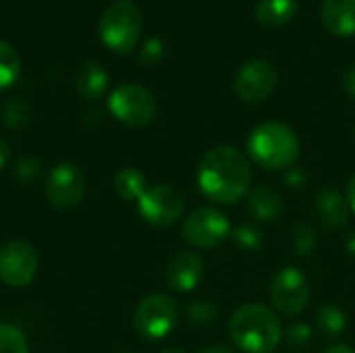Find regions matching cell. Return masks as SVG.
Segmentation results:
<instances>
[{
	"mask_svg": "<svg viewBox=\"0 0 355 353\" xmlns=\"http://www.w3.org/2000/svg\"><path fill=\"white\" fill-rule=\"evenodd\" d=\"M198 185L210 202L233 206L252 189V164L235 146L210 148L200 160Z\"/></svg>",
	"mask_w": 355,
	"mask_h": 353,
	"instance_id": "1",
	"label": "cell"
},
{
	"mask_svg": "<svg viewBox=\"0 0 355 353\" xmlns=\"http://www.w3.org/2000/svg\"><path fill=\"white\" fill-rule=\"evenodd\" d=\"M229 335L243 353H272L283 341L277 314L262 304H243L229 320Z\"/></svg>",
	"mask_w": 355,
	"mask_h": 353,
	"instance_id": "2",
	"label": "cell"
},
{
	"mask_svg": "<svg viewBox=\"0 0 355 353\" xmlns=\"http://www.w3.org/2000/svg\"><path fill=\"white\" fill-rule=\"evenodd\" d=\"M250 158L266 171L291 169L302 152L297 133L279 121L260 123L248 137Z\"/></svg>",
	"mask_w": 355,
	"mask_h": 353,
	"instance_id": "3",
	"label": "cell"
},
{
	"mask_svg": "<svg viewBox=\"0 0 355 353\" xmlns=\"http://www.w3.org/2000/svg\"><path fill=\"white\" fill-rule=\"evenodd\" d=\"M141 27L144 17L139 6L131 0H114L104 8L98 23V33L108 50L129 54L139 42Z\"/></svg>",
	"mask_w": 355,
	"mask_h": 353,
	"instance_id": "4",
	"label": "cell"
},
{
	"mask_svg": "<svg viewBox=\"0 0 355 353\" xmlns=\"http://www.w3.org/2000/svg\"><path fill=\"white\" fill-rule=\"evenodd\" d=\"M108 110L127 127H146L156 119L158 104L154 94L139 83H123L108 98Z\"/></svg>",
	"mask_w": 355,
	"mask_h": 353,
	"instance_id": "5",
	"label": "cell"
},
{
	"mask_svg": "<svg viewBox=\"0 0 355 353\" xmlns=\"http://www.w3.org/2000/svg\"><path fill=\"white\" fill-rule=\"evenodd\" d=\"M179 322V306L171 295L154 293L139 302L135 310V331L150 341L168 337Z\"/></svg>",
	"mask_w": 355,
	"mask_h": 353,
	"instance_id": "6",
	"label": "cell"
},
{
	"mask_svg": "<svg viewBox=\"0 0 355 353\" xmlns=\"http://www.w3.org/2000/svg\"><path fill=\"white\" fill-rule=\"evenodd\" d=\"M310 295H312V291H310L308 277L295 266L281 268L272 277L270 287H268L270 304L283 316L302 314L310 304Z\"/></svg>",
	"mask_w": 355,
	"mask_h": 353,
	"instance_id": "7",
	"label": "cell"
},
{
	"mask_svg": "<svg viewBox=\"0 0 355 353\" xmlns=\"http://www.w3.org/2000/svg\"><path fill=\"white\" fill-rule=\"evenodd\" d=\"M183 239L198 250H210L220 246L227 237H231V223L227 214L216 208L204 206L193 210L181 227Z\"/></svg>",
	"mask_w": 355,
	"mask_h": 353,
	"instance_id": "8",
	"label": "cell"
},
{
	"mask_svg": "<svg viewBox=\"0 0 355 353\" xmlns=\"http://www.w3.org/2000/svg\"><path fill=\"white\" fill-rule=\"evenodd\" d=\"M183 210H185V198L173 185L148 187L146 193L137 200L139 216L154 227L175 225L183 216Z\"/></svg>",
	"mask_w": 355,
	"mask_h": 353,
	"instance_id": "9",
	"label": "cell"
},
{
	"mask_svg": "<svg viewBox=\"0 0 355 353\" xmlns=\"http://www.w3.org/2000/svg\"><path fill=\"white\" fill-rule=\"evenodd\" d=\"M277 81H279V75H277V69L272 67V62H268L264 58H254V60H248L237 71L233 89L239 100L258 104V102L268 100L275 94Z\"/></svg>",
	"mask_w": 355,
	"mask_h": 353,
	"instance_id": "10",
	"label": "cell"
},
{
	"mask_svg": "<svg viewBox=\"0 0 355 353\" xmlns=\"http://www.w3.org/2000/svg\"><path fill=\"white\" fill-rule=\"evenodd\" d=\"M37 252L27 241H8L0 248V281L8 287H27L37 273Z\"/></svg>",
	"mask_w": 355,
	"mask_h": 353,
	"instance_id": "11",
	"label": "cell"
},
{
	"mask_svg": "<svg viewBox=\"0 0 355 353\" xmlns=\"http://www.w3.org/2000/svg\"><path fill=\"white\" fill-rule=\"evenodd\" d=\"M85 196V175L79 166L60 162L56 164L46 183V198L56 210H73Z\"/></svg>",
	"mask_w": 355,
	"mask_h": 353,
	"instance_id": "12",
	"label": "cell"
},
{
	"mask_svg": "<svg viewBox=\"0 0 355 353\" xmlns=\"http://www.w3.org/2000/svg\"><path fill=\"white\" fill-rule=\"evenodd\" d=\"M312 212H314V218L318 221V225L324 231L333 233V231L343 229L349 223L352 206H349L345 193H341L335 187H327L314 198Z\"/></svg>",
	"mask_w": 355,
	"mask_h": 353,
	"instance_id": "13",
	"label": "cell"
},
{
	"mask_svg": "<svg viewBox=\"0 0 355 353\" xmlns=\"http://www.w3.org/2000/svg\"><path fill=\"white\" fill-rule=\"evenodd\" d=\"M204 277V260L193 252H179L166 266V285L177 293L193 291Z\"/></svg>",
	"mask_w": 355,
	"mask_h": 353,
	"instance_id": "14",
	"label": "cell"
},
{
	"mask_svg": "<svg viewBox=\"0 0 355 353\" xmlns=\"http://www.w3.org/2000/svg\"><path fill=\"white\" fill-rule=\"evenodd\" d=\"M248 212L256 223H272L283 216L285 202L277 189L268 185H258L248 193Z\"/></svg>",
	"mask_w": 355,
	"mask_h": 353,
	"instance_id": "15",
	"label": "cell"
},
{
	"mask_svg": "<svg viewBox=\"0 0 355 353\" xmlns=\"http://www.w3.org/2000/svg\"><path fill=\"white\" fill-rule=\"evenodd\" d=\"M320 17L333 35H355V0H324Z\"/></svg>",
	"mask_w": 355,
	"mask_h": 353,
	"instance_id": "16",
	"label": "cell"
},
{
	"mask_svg": "<svg viewBox=\"0 0 355 353\" xmlns=\"http://www.w3.org/2000/svg\"><path fill=\"white\" fill-rule=\"evenodd\" d=\"M108 87V73L104 71L102 64L87 60L83 62L77 73H75V89L81 98L85 100H96L100 98Z\"/></svg>",
	"mask_w": 355,
	"mask_h": 353,
	"instance_id": "17",
	"label": "cell"
},
{
	"mask_svg": "<svg viewBox=\"0 0 355 353\" xmlns=\"http://www.w3.org/2000/svg\"><path fill=\"white\" fill-rule=\"evenodd\" d=\"M254 15L260 25L277 29L293 21V17L297 15V2L295 0H258Z\"/></svg>",
	"mask_w": 355,
	"mask_h": 353,
	"instance_id": "18",
	"label": "cell"
},
{
	"mask_svg": "<svg viewBox=\"0 0 355 353\" xmlns=\"http://www.w3.org/2000/svg\"><path fill=\"white\" fill-rule=\"evenodd\" d=\"M112 185H114V191L119 193V198H123L127 202H137L148 189L146 175L139 169H133V166L121 169L114 175Z\"/></svg>",
	"mask_w": 355,
	"mask_h": 353,
	"instance_id": "19",
	"label": "cell"
},
{
	"mask_svg": "<svg viewBox=\"0 0 355 353\" xmlns=\"http://www.w3.org/2000/svg\"><path fill=\"white\" fill-rule=\"evenodd\" d=\"M316 327L327 339H335L345 333L347 329V316L339 306L327 304L316 314Z\"/></svg>",
	"mask_w": 355,
	"mask_h": 353,
	"instance_id": "20",
	"label": "cell"
},
{
	"mask_svg": "<svg viewBox=\"0 0 355 353\" xmlns=\"http://www.w3.org/2000/svg\"><path fill=\"white\" fill-rule=\"evenodd\" d=\"M316 243H318V237H316V231L310 223L293 225V229L289 233V246L297 258H302V260L310 258L316 250Z\"/></svg>",
	"mask_w": 355,
	"mask_h": 353,
	"instance_id": "21",
	"label": "cell"
},
{
	"mask_svg": "<svg viewBox=\"0 0 355 353\" xmlns=\"http://www.w3.org/2000/svg\"><path fill=\"white\" fill-rule=\"evenodd\" d=\"M21 75V56L4 40H0V89L10 87Z\"/></svg>",
	"mask_w": 355,
	"mask_h": 353,
	"instance_id": "22",
	"label": "cell"
},
{
	"mask_svg": "<svg viewBox=\"0 0 355 353\" xmlns=\"http://www.w3.org/2000/svg\"><path fill=\"white\" fill-rule=\"evenodd\" d=\"M2 123L8 129H25L31 123V106L23 98H8L2 106Z\"/></svg>",
	"mask_w": 355,
	"mask_h": 353,
	"instance_id": "23",
	"label": "cell"
},
{
	"mask_svg": "<svg viewBox=\"0 0 355 353\" xmlns=\"http://www.w3.org/2000/svg\"><path fill=\"white\" fill-rule=\"evenodd\" d=\"M231 237L243 252H258L264 246V231L256 223H241L235 231H231Z\"/></svg>",
	"mask_w": 355,
	"mask_h": 353,
	"instance_id": "24",
	"label": "cell"
},
{
	"mask_svg": "<svg viewBox=\"0 0 355 353\" xmlns=\"http://www.w3.org/2000/svg\"><path fill=\"white\" fill-rule=\"evenodd\" d=\"M185 314L196 327H212L218 318V308L208 300H193L185 306Z\"/></svg>",
	"mask_w": 355,
	"mask_h": 353,
	"instance_id": "25",
	"label": "cell"
},
{
	"mask_svg": "<svg viewBox=\"0 0 355 353\" xmlns=\"http://www.w3.org/2000/svg\"><path fill=\"white\" fill-rule=\"evenodd\" d=\"M283 341L291 347V350H306L312 345L314 341V331L312 327H308L306 322H293L283 331Z\"/></svg>",
	"mask_w": 355,
	"mask_h": 353,
	"instance_id": "26",
	"label": "cell"
},
{
	"mask_svg": "<svg viewBox=\"0 0 355 353\" xmlns=\"http://www.w3.org/2000/svg\"><path fill=\"white\" fill-rule=\"evenodd\" d=\"M0 353H29L25 335L10 325H0Z\"/></svg>",
	"mask_w": 355,
	"mask_h": 353,
	"instance_id": "27",
	"label": "cell"
},
{
	"mask_svg": "<svg viewBox=\"0 0 355 353\" xmlns=\"http://www.w3.org/2000/svg\"><path fill=\"white\" fill-rule=\"evenodd\" d=\"M164 56H166V46L160 37H150L139 50V62L146 67L158 64Z\"/></svg>",
	"mask_w": 355,
	"mask_h": 353,
	"instance_id": "28",
	"label": "cell"
},
{
	"mask_svg": "<svg viewBox=\"0 0 355 353\" xmlns=\"http://www.w3.org/2000/svg\"><path fill=\"white\" fill-rule=\"evenodd\" d=\"M42 173V164L40 160L35 158H21L17 164H15V177L21 181V183H29V181H35Z\"/></svg>",
	"mask_w": 355,
	"mask_h": 353,
	"instance_id": "29",
	"label": "cell"
},
{
	"mask_svg": "<svg viewBox=\"0 0 355 353\" xmlns=\"http://www.w3.org/2000/svg\"><path fill=\"white\" fill-rule=\"evenodd\" d=\"M285 183L291 189H302V187L308 185V173L304 169H300V166H291L285 173Z\"/></svg>",
	"mask_w": 355,
	"mask_h": 353,
	"instance_id": "30",
	"label": "cell"
},
{
	"mask_svg": "<svg viewBox=\"0 0 355 353\" xmlns=\"http://www.w3.org/2000/svg\"><path fill=\"white\" fill-rule=\"evenodd\" d=\"M343 87H345V92L355 100V62L354 64H349V67L343 71Z\"/></svg>",
	"mask_w": 355,
	"mask_h": 353,
	"instance_id": "31",
	"label": "cell"
},
{
	"mask_svg": "<svg viewBox=\"0 0 355 353\" xmlns=\"http://www.w3.org/2000/svg\"><path fill=\"white\" fill-rule=\"evenodd\" d=\"M8 158H10V146L0 137V171L6 166V162H8Z\"/></svg>",
	"mask_w": 355,
	"mask_h": 353,
	"instance_id": "32",
	"label": "cell"
},
{
	"mask_svg": "<svg viewBox=\"0 0 355 353\" xmlns=\"http://www.w3.org/2000/svg\"><path fill=\"white\" fill-rule=\"evenodd\" d=\"M347 202L352 206V212H355V175L349 179V183H347Z\"/></svg>",
	"mask_w": 355,
	"mask_h": 353,
	"instance_id": "33",
	"label": "cell"
},
{
	"mask_svg": "<svg viewBox=\"0 0 355 353\" xmlns=\"http://www.w3.org/2000/svg\"><path fill=\"white\" fill-rule=\"evenodd\" d=\"M322 353H355L349 345H343V343H337V345H331L329 350H324Z\"/></svg>",
	"mask_w": 355,
	"mask_h": 353,
	"instance_id": "34",
	"label": "cell"
},
{
	"mask_svg": "<svg viewBox=\"0 0 355 353\" xmlns=\"http://www.w3.org/2000/svg\"><path fill=\"white\" fill-rule=\"evenodd\" d=\"M345 250H347L349 256H355V231L347 233V237H345Z\"/></svg>",
	"mask_w": 355,
	"mask_h": 353,
	"instance_id": "35",
	"label": "cell"
},
{
	"mask_svg": "<svg viewBox=\"0 0 355 353\" xmlns=\"http://www.w3.org/2000/svg\"><path fill=\"white\" fill-rule=\"evenodd\" d=\"M202 353H235L231 347H227V345H210V347H206Z\"/></svg>",
	"mask_w": 355,
	"mask_h": 353,
	"instance_id": "36",
	"label": "cell"
},
{
	"mask_svg": "<svg viewBox=\"0 0 355 353\" xmlns=\"http://www.w3.org/2000/svg\"><path fill=\"white\" fill-rule=\"evenodd\" d=\"M162 353H185L181 347H168V350H164Z\"/></svg>",
	"mask_w": 355,
	"mask_h": 353,
	"instance_id": "37",
	"label": "cell"
},
{
	"mask_svg": "<svg viewBox=\"0 0 355 353\" xmlns=\"http://www.w3.org/2000/svg\"><path fill=\"white\" fill-rule=\"evenodd\" d=\"M354 135H355V125H354Z\"/></svg>",
	"mask_w": 355,
	"mask_h": 353,
	"instance_id": "38",
	"label": "cell"
},
{
	"mask_svg": "<svg viewBox=\"0 0 355 353\" xmlns=\"http://www.w3.org/2000/svg\"><path fill=\"white\" fill-rule=\"evenodd\" d=\"M123 353H129V352H123Z\"/></svg>",
	"mask_w": 355,
	"mask_h": 353,
	"instance_id": "39",
	"label": "cell"
}]
</instances>
